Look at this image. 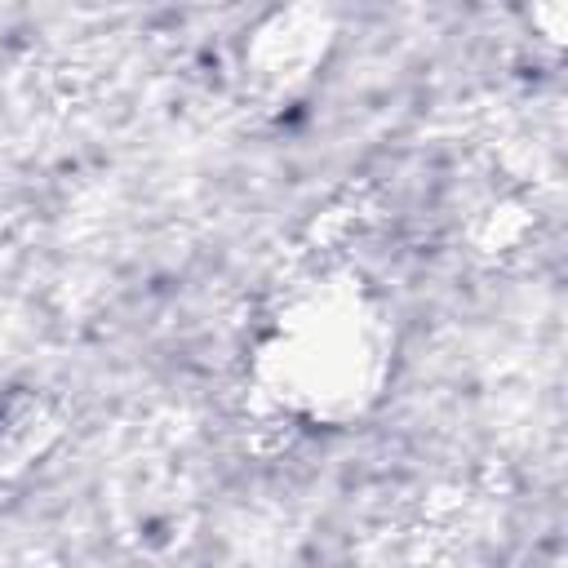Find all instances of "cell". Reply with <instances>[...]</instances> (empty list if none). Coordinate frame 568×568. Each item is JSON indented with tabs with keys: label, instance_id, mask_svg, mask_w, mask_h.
Here are the masks:
<instances>
[{
	"label": "cell",
	"instance_id": "cell-1",
	"mask_svg": "<svg viewBox=\"0 0 568 568\" xmlns=\"http://www.w3.org/2000/svg\"><path fill=\"white\" fill-rule=\"evenodd\" d=\"M395 359L390 302L355 271H328L271 311L253 337L248 382L288 422L342 430L386 399Z\"/></svg>",
	"mask_w": 568,
	"mask_h": 568
},
{
	"label": "cell",
	"instance_id": "cell-2",
	"mask_svg": "<svg viewBox=\"0 0 568 568\" xmlns=\"http://www.w3.org/2000/svg\"><path fill=\"white\" fill-rule=\"evenodd\" d=\"M333 36H337V27H333V18L324 9L297 4V9L266 13L253 27V36L244 40V75H248V84L257 93H275V98L302 89L320 71Z\"/></svg>",
	"mask_w": 568,
	"mask_h": 568
}]
</instances>
